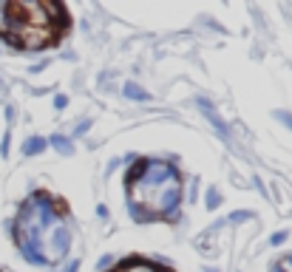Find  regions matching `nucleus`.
<instances>
[{
  "mask_svg": "<svg viewBox=\"0 0 292 272\" xmlns=\"http://www.w3.org/2000/svg\"><path fill=\"white\" fill-rule=\"evenodd\" d=\"M68 31V15L57 3H0V34L17 49H51Z\"/></svg>",
  "mask_w": 292,
  "mask_h": 272,
  "instance_id": "obj_1",
  "label": "nucleus"
}]
</instances>
